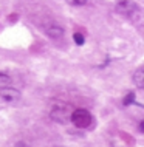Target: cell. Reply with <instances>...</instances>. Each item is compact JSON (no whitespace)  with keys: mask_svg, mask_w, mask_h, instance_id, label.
I'll list each match as a JSON object with an SVG mask.
<instances>
[{"mask_svg":"<svg viewBox=\"0 0 144 147\" xmlns=\"http://www.w3.org/2000/svg\"><path fill=\"white\" fill-rule=\"evenodd\" d=\"M73 40H74V43L76 45H84V42H85V37H84V34H81V33H74L73 34Z\"/></svg>","mask_w":144,"mask_h":147,"instance_id":"obj_8","label":"cell"},{"mask_svg":"<svg viewBox=\"0 0 144 147\" xmlns=\"http://www.w3.org/2000/svg\"><path fill=\"white\" fill-rule=\"evenodd\" d=\"M65 2L70 3V5H73V6H84V5L89 3V0H65Z\"/></svg>","mask_w":144,"mask_h":147,"instance_id":"obj_9","label":"cell"},{"mask_svg":"<svg viewBox=\"0 0 144 147\" xmlns=\"http://www.w3.org/2000/svg\"><path fill=\"white\" fill-rule=\"evenodd\" d=\"M0 98L5 102H16L17 99H20V91L17 88H13V87H3L0 88Z\"/></svg>","mask_w":144,"mask_h":147,"instance_id":"obj_4","label":"cell"},{"mask_svg":"<svg viewBox=\"0 0 144 147\" xmlns=\"http://www.w3.org/2000/svg\"><path fill=\"white\" fill-rule=\"evenodd\" d=\"M43 31H45V34L50 39H53V40H57V39L64 37V33H65V30L62 28V25H59V23H56V22L47 23V25L43 26Z\"/></svg>","mask_w":144,"mask_h":147,"instance_id":"obj_3","label":"cell"},{"mask_svg":"<svg viewBox=\"0 0 144 147\" xmlns=\"http://www.w3.org/2000/svg\"><path fill=\"white\" fill-rule=\"evenodd\" d=\"M11 82H13V79H11L9 74H8L6 71H0V88L11 85Z\"/></svg>","mask_w":144,"mask_h":147,"instance_id":"obj_7","label":"cell"},{"mask_svg":"<svg viewBox=\"0 0 144 147\" xmlns=\"http://www.w3.org/2000/svg\"><path fill=\"white\" fill-rule=\"evenodd\" d=\"M133 98H135V94L133 93H129L126 96V101H124V105H129L130 102H133Z\"/></svg>","mask_w":144,"mask_h":147,"instance_id":"obj_10","label":"cell"},{"mask_svg":"<svg viewBox=\"0 0 144 147\" xmlns=\"http://www.w3.org/2000/svg\"><path fill=\"white\" fill-rule=\"evenodd\" d=\"M70 121L73 122V125L78 127V129H89L91 125V122H93V116H91V113L85 109H76L70 115Z\"/></svg>","mask_w":144,"mask_h":147,"instance_id":"obj_2","label":"cell"},{"mask_svg":"<svg viewBox=\"0 0 144 147\" xmlns=\"http://www.w3.org/2000/svg\"><path fill=\"white\" fill-rule=\"evenodd\" d=\"M133 82H135V85H137L138 88H143V85H144V68L143 67H139V68L135 71Z\"/></svg>","mask_w":144,"mask_h":147,"instance_id":"obj_6","label":"cell"},{"mask_svg":"<svg viewBox=\"0 0 144 147\" xmlns=\"http://www.w3.org/2000/svg\"><path fill=\"white\" fill-rule=\"evenodd\" d=\"M115 9H116L118 14L124 16V17L127 19H137L139 16V5L137 2H133V0H119V2L115 5Z\"/></svg>","mask_w":144,"mask_h":147,"instance_id":"obj_1","label":"cell"},{"mask_svg":"<svg viewBox=\"0 0 144 147\" xmlns=\"http://www.w3.org/2000/svg\"><path fill=\"white\" fill-rule=\"evenodd\" d=\"M70 115L71 112H68V109L67 107H64V105H57V107H54L53 109V112H51V118L54 119V121H57V122H67L70 119Z\"/></svg>","mask_w":144,"mask_h":147,"instance_id":"obj_5","label":"cell"}]
</instances>
